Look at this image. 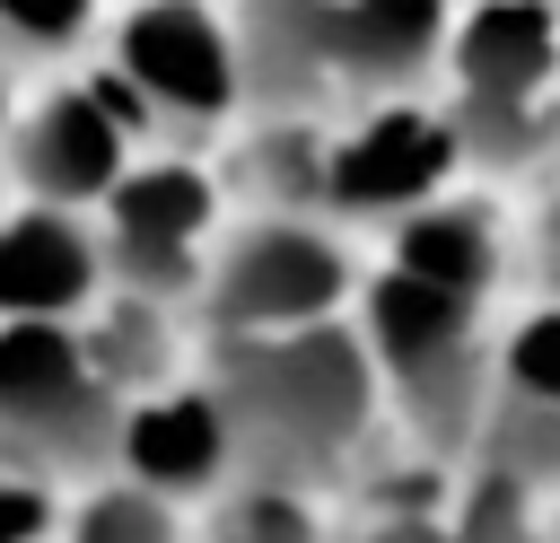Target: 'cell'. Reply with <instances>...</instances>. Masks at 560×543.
Segmentation results:
<instances>
[{"label":"cell","mask_w":560,"mask_h":543,"mask_svg":"<svg viewBox=\"0 0 560 543\" xmlns=\"http://www.w3.org/2000/svg\"><path fill=\"white\" fill-rule=\"evenodd\" d=\"M219 412L236 455L254 464L262 490H289L298 473H324L359 420H368V368L341 333H280V342H228L219 368Z\"/></svg>","instance_id":"6da1fadb"},{"label":"cell","mask_w":560,"mask_h":543,"mask_svg":"<svg viewBox=\"0 0 560 543\" xmlns=\"http://www.w3.org/2000/svg\"><path fill=\"white\" fill-rule=\"evenodd\" d=\"M122 394L88 368L79 324H0V473L52 490L122 455Z\"/></svg>","instance_id":"7a4b0ae2"},{"label":"cell","mask_w":560,"mask_h":543,"mask_svg":"<svg viewBox=\"0 0 560 543\" xmlns=\"http://www.w3.org/2000/svg\"><path fill=\"white\" fill-rule=\"evenodd\" d=\"M341 298V254L298 228V219H262L245 228L219 272H210V324L228 342H280V333H315V315Z\"/></svg>","instance_id":"3957f363"},{"label":"cell","mask_w":560,"mask_h":543,"mask_svg":"<svg viewBox=\"0 0 560 543\" xmlns=\"http://www.w3.org/2000/svg\"><path fill=\"white\" fill-rule=\"evenodd\" d=\"M236 26L210 9H131L114 26V70L149 96L158 123H219L245 88L236 70Z\"/></svg>","instance_id":"277c9868"},{"label":"cell","mask_w":560,"mask_h":543,"mask_svg":"<svg viewBox=\"0 0 560 543\" xmlns=\"http://www.w3.org/2000/svg\"><path fill=\"white\" fill-rule=\"evenodd\" d=\"M9 175L26 184L35 210H70L79 219L88 201H114L131 166H122L114 114L88 88H61V96H44V105H26L9 123Z\"/></svg>","instance_id":"5b68a950"},{"label":"cell","mask_w":560,"mask_h":543,"mask_svg":"<svg viewBox=\"0 0 560 543\" xmlns=\"http://www.w3.org/2000/svg\"><path fill=\"white\" fill-rule=\"evenodd\" d=\"M368 324H376V350H385V368L402 377L411 412H420L429 429H455L464 385H472V368H464V298L420 289V280L394 272V280L368 289Z\"/></svg>","instance_id":"8992f818"},{"label":"cell","mask_w":560,"mask_h":543,"mask_svg":"<svg viewBox=\"0 0 560 543\" xmlns=\"http://www.w3.org/2000/svg\"><path fill=\"white\" fill-rule=\"evenodd\" d=\"M105 280V236H88L70 210H18L0 219V324H70Z\"/></svg>","instance_id":"52a82bcc"},{"label":"cell","mask_w":560,"mask_h":543,"mask_svg":"<svg viewBox=\"0 0 560 543\" xmlns=\"http://www.w3.org/2000/svg\"><path fill=\"white\" fill-rule=\"evenodd\" d=\"M228 464H236V438H228L219 394L131 403V420H122V473H131L149 499H192V490H210Z\"/></svg>","instance_id":"ba28073f"},{"label":"cell","mask_w":560,"mask_h":543,"mask_svg":"<svg viewBox=\"0 0 560 543\" xmlns=\"http://www.w3.org/2000/svg\"><path fill=\"white\" fill-rule=\"evenodd\" d=\"M455 158V131L429 114H376L359 140L332 149V201L341 210H402L420 201Z\"/></svg>","instance_id":"9c48e42d"},{"label":"cell","mask_w":560,"mask_h":543,"mask_svg":"<svg viewBox=\"0 0 560 543\" xmlns=\"http://www.w3.org/2000/svg\"><path fill=\"white\" fill-rule=\"evenodd\" d=\"M455 70L472 105H525V88L551 70V18L542 9H481L455 26Z\"/></svg>","instance_id":"30bf717a"},{"label":"cell","mask_w":560,"mask_h":543,"mask_svg":"<svg viewBox=\"0 0 560 543\" xmlns=\"http://www.w3.org/2000/svg\"><path fill=\"white\" fill-rule=\"evenodd\" d=\"M210 228V184L192 166H131L122 193L105 201V245H149V254H192Z\"/></svg>","instance_id":"8fae6325"},{"label":"cell","mask_w":560,"mask_h":543,"mask_svg":"<svg viewBox=\"0 0 560 543\" xmlns=\"http://www.w3.org/2000/svg\"><path fill=\"white\" fill-rule=\"evenodd\" d=\"M402 280L420 289H446V298H472L490 280V228L472 210H429L402 228Z\"/></svg>","instance_id":"7c38bea8"},{"label":"cell","mask_w":560,"mask_h":543,"mask_svg":"<svg viewBox=\"0 0 560 543\" xmlns=\"http://www.w3.org/2000/svg\"><path fill=\"white\" fill-rule=\"evenodd\" d=\"M79 342H88V368H96L114 394L166 377V324H158V307H131V298H122V307H114L105 324H88Z\"/></svg>","instance_id":"4fadbf2b"},{"label":"cell","mask_w":560,"mask_h":543,"mask_svg":"<svg viewBox=\"0 0 560 543\" xmlns=\"http://www.w3.org/2000/svg\"><path fill=\"white\" fill-rule=\"evenodd\" d=\"M88 35H96V9H79V0H44V9L0 0V70H18V61H61V53H79Z\"/></svg>","instance_id":"5bb4252c"},{"label":"cell","mask_w":560,"mask_h":543,"mask_svg":"<svg viewBox=\"0 0 560 543\" xmlns=\"http://www.w3.org/2000/svg\"><path fill=\"white\" fill-rule=\"evenodd\" d=\"M70 543H175V517L140 482H105L70 508Z\"/></svg>","instance_id":"9a60e30c"},{"label":"cell","mask_w":560,"mask_h":543,"mask_svg":"<svg viewBox=\"0 0 560 543\" xmlns=\"http://www.w3.org/2000/svg\"><path fill=\"white\" fill-rule=\"evenodd\" d=\"M210 543H315V525H306V508L289 499V490H245V499H228V517L210 525Z\"/></svg>","instance_id":"2e32d148"},{"label":"cell","mask_w":560,"mask_h":543,"mask_svg":"<svg viewBox=\"0 0 560 543\" xmlns=\"http://www.w3.org/2000/svg\"><path fill=\"white\" fill-rule=\"evenodd\" d=\"M516 394L542 403V412H560V315L525 324V342H516Z\"/></svg>","instance_id":"e0dca14e"},{"label":"cell","mask_w":560,"mask_h":543,"mask_svg":"<svg viewBox=\"0 0 560 543\" xmlns=\"http://www.w3.org/2000/svg\"><path fill=\"white\" fill-rule=\"evenodd\" d=\"M52 525V490H35V482H9L0 473V543H35Z\"/></svg>","instance_id":"ac0fdd59"},{"label":"cell","mask_w":560,"mask_h":543,"mask_svg":"<svg viewBox=\"0 0 560 543\" xmlns=\"http://www.w3.org/2000/svg\"><path fill=\"white\" fill-rule=\"evenodd\" d=\"M455 543H516V490L508 482H481V499H472V517H464Z\"/></svg>","instance_id":"d6986e66"},{"label":"cell","mask_w":560,"mask_h":543,"mask_svg":"<svg viewBox=\"0 0 560 543\" xmlns=\"http://www.w3.org/2000/svg\"><path fill=\"white\" fill-rule=\"evenodd\" d=\"M376 543H455V534H438V525H420V517H394V525H376Z\"/></svg>","instance_id":"ffe728a7"},{"label":"cell","mask_w":560,"mask_h":543,"mask_svg":"<svg viewBox=\"0 0 560 543\" xmlns=\"http://www.w3.org/2000/svg\"><path fill=\"white\" fill-rule=\"evenodd\" d=\"M542 245H551V272H560V210H551V228H542Z\"/></svg>","instance_id":"44dd1931"},{"label":"cell","mask_w":560,"mask_h":543,"mask_svg":"<svg viewBox=\"0 0 560 543\" xmlns=\"http://www.w3.org/2000/svg\"><path fill=\"white\" fill-rule=\"evenodd\" d=\"M0 123H9V70H0Z\"/></svg>","instance_id":"7402d4cb"}]
</instances>
